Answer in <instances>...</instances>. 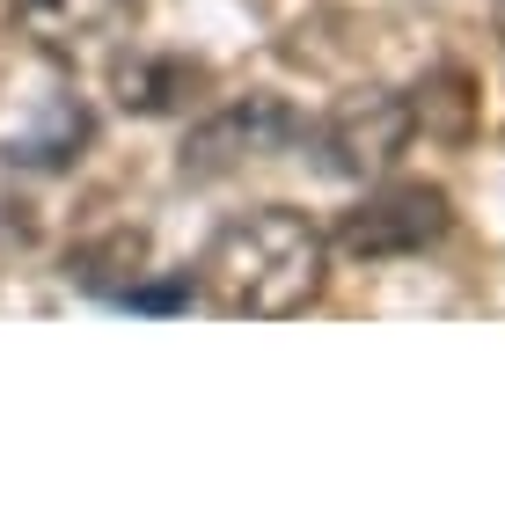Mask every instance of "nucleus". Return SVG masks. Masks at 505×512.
Here are the masks:
<instances>
[{"label": "nucleus", "instance_id": "9b49d317", "mask_svg": "<svg viewBox=\"0 0 505 512\" xmlns=\"http://www.w3.org/2000/svg\"><path fill=\"white\" fill-rule=\"evenodd\" d=\"M498 44H505V0H498Z\"/></svg>", "mask_w": 505, "mask_h": 512}, {"label": "nucleus", "instance_id": "39448f33", "mask_svg": "<svg viewBox=\"0 0 505 512\" xmlns=\"http://www.w3.org/2000/svg\"><path fill=\"white\" fill-rule=\"evenodd\" d=\"M132 15H140V0H8L15 37L52 66H81V59L110 52L132 30Z\"/></svg>", "mask_w": 505, "mask_h": 512}, {"label": "nucleus", "instance_id": "f03ea898", "mask_svg": "<svg viewBox=\"0 0 505 512\" xmlns=\"http://www.w3.org/2000/svg\"><path fill=\"white\" fill-rule=\"evenodd\" d=\"M301 139H308V118L286 96L257 88V96H235V103H220V110H205V118L183 132L176 176L183 183H227V176H242V169H264V161L293 154Z\"/></svg>", "mask_w": 505, "mask_h": 512}, {"label": "nucleus", "instance_id": "6e6552de", "mask_svg": "<svg viewBox=\"0 0 505 512\" xmlns=\"http://www.w3.org/2000/svg\"><path fill=\"white\" fill-rule=\"evenodd\" d=\"M403 103H410V125H418L425 139L462 147V139L476 132V81H469V66H454V59H440Z\"/></svg>", "mask_w": 505, "mask_h": 512}, {"label": "nucleus", "instance_id": "20e7f679", "mask_svg": "<svg viewBox=\"0 0 505 512\" xmlns=\"http://www.w3.org/2000/svg\"><path fill=\"white\" fill-rule=\"evenodd\" d=\"M410 139H418L410 103L396 96V88L366 81V88H344L323 118H308V139H301V147L315 154V169H323V176L374 183V176H388V169L403 161Z\"/></svg>", "mask_w": 505, "mask_h": 512}, {"label": "nucleus", "instance_id": "f257e3e1", "mask_svg": "<svg viewBox=\"0 0 505 512\" xmlns=\"http://www.w3.org/2000/svg\"><path fill=\"white\" fill-rule=\"evenodd\" d=\"M330 286V235L301 205H249L213 227V242L191 264L198 308L227 322H286L308 315Z\"/></svg>", "mask_w": 505, "mask_h": 512}, {"label": "nucleus", "instance_id": "1a4fd4ad", "mask_svg": "<svg viewBox=\"0 0 505 512\" xmlns=\"http://www.w3.org/2000/svg\"><path fill=\"white\" fill-rule=\"evenodd\" d=\"M88 132H96L88 103H81V96H52L37 132H15V139H8V161H30V169H66V161H81Z\"/></svg>", "mask_w": 505, "mask_h": 512}, {"label": "nucleus", "instance_id": "423d86ee", "mask_svg": "<svg viewBox=\"0 0 505 512\" xmlns=\"http://www.w3.org/2000/svg\"><path fill=\"white\" fill-rule=\"evenodd\" d=\"M110 96H118L125 118H183V110H198L213 96V66L191 59V52H147V44H132V52L110 59Z\"/></svg>", "mask_w": 505, "mask_h": 512}, {"label": "nucleus", "instance_id": "9d476101", "mask_svg": "<svg viewBox=\"0 0 505 512\" xmlns=\"http://www.w3.org/2000/svg\"><path fill=\"white\" fill-rule=\"evenodd\" d=\"M191 300H198V293H191V271H169V278H154V271H147L140 286H132V293L118 300V308H140V315H176V308H191Z\"/></svg>", "mask_w": 505, "mask_h": 512}, {"label": "nucleus", "instance_id": "7ed1b4c3", "mask_svg": "<svg viewBox=\"0 0 505 512\" xmlns=\"http://www.w3.org/2000/svg\"><path fill=\"white\" fill-rule=\"evenodd\" d=\"M447 227H454V198L440 191V183H418V176H374V191L337 213L330 249L359 256V264H396V256L440 249Z\"/></svg>", "mask_w": 505, "mask_h": 512}, {"label": "nucleus", "instance_id": "0eeeda50", "mask_svg": "<svg viewBox=\"0 0 505 512\" xmlns=\"http://www.w3.org/2000/svg\"><path fill=\"white\" fill-rule=\"evenodd\" d=\"M66 278L96 300H125L132 286L147 278V235L140 227H110L96 242H74L66 249Z\"/></svg>", "mask_w": 505, "mask_h": 512}]
</instances>
